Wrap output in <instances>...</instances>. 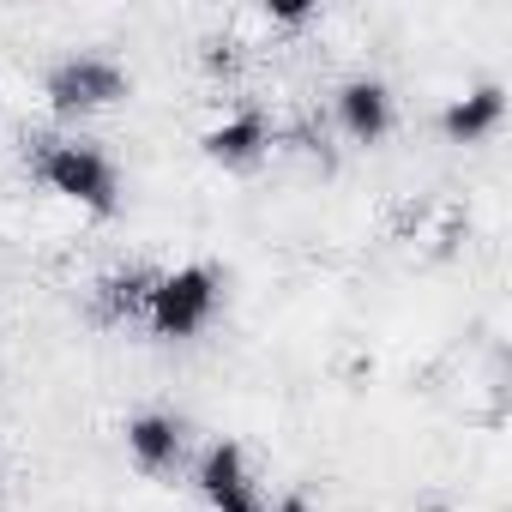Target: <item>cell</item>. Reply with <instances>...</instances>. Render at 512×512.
Wrapping results in <instances>:
<instances>
[{
  "mask_svg": "<svg viewBox=\"0 0 512 512\" xmlns=\"http://www.w3.org/2000/svg\"><path fill=\"white\" fill-rule=\"evenodd\" d=\"M31 169L61 205H73L85 217H115L127 205V175H121L115 151L103 139L79 133V127L73 133H43L31 145Z\"/></svg>",
  "mask_w": 512,
  "mask_h": 512,
  "instance_id": "1",
  "label": "cell"
},
{
  "mask_svg": "<svg viewBox=\"0 0 512 512\" xmlns=\"http://www.w3.org/2000/svg\"><path fill=\"white\" fill-rule=\"evenodd\" d=\"M133 97V73L109 49H67L43 67V103L55 121L79 127L91 115H109Z\"/></svg>",
  "mask_w": 512,
  "mask_h": 512,
  "instance_id": "2",
  "label": "cell"
},
{
  "mask_svg": "<svg viewBox=\"0 0 512 512\" xmlns=\"http://www.w3.org/2000/svg\"><path fill=\"white\" fill-rule=\"evenodd\" d=\"M217 314H223V272L211 260H181V266L157 272V284L145 296V326L163 344H193L199 332H211Z\"/></svg>",
  "mask_w": 512,
  "mask_h": 512,
  "instance_id": "3",
  "label": "cell"
},
{
  "mask_svg": "<svg viewBox=\"0 0 512 512\" xmlns=\"http://www.w3.org/2000/svg\"><path fill=\"white\" fill-rule=\"evenodd\" d=\"M187 482H193V494H199L205 512H266L260 470H253L247 446L229 440V434H217V440H205V446L193 452Z\"/></svg>",
  "mask_w": 512,
  "mask_h": 512,
  "instance_id": "4",
  "label": "cell"
},
{
  "mask_svg": "<svg viewBox=\"0 0 512 512\" xmlns=\"http://www.w3.org/2000/svg\"><path fill=\"white\" fill-rule=\"evenodd\" d=\"M121 452H127V464L139 476H187L199 440H193V428H187L181 410L151 404V410H133L121 422Z\"/></svg>",
  "mask_w": 512,
  "mask_h": 512,
  "instance_id": "5",
  "label": "cell"
},
{
  "mask_svg": "<svg viewBox=\"0 0 512 512\" xmlns=\"http://www.w3.org/2000/svg\"><path fill=\"white\" fill-rule=\"evenodd\" d=\"M199 151L205 163L229 169V175H247V169H260L272 151H278V121L260 109V103H229L205 133H199Z\"/></svg>",
  "mask_w": 512,
  "mask_h": 512,
  "instance_id": "6",
  "label": "cell"
},
{
  "mask_svg": "<svg viewBox=\"0 0 512 512\" xmlns=\"http://www.w3.org/2000/svg\"><path fill=\"white\" fill-rule=\"evenodd\" d=\"M332 127H338L350 145H380V139H392V127H398V91H392L380 73H368V67L344 73V79L332 85Z\"/></svg>",
  "mask_w": 512,
  "mask_h": 512,
  "instance_id": "7",
  "label": "cell"
},
{
  "mask_svg": "<svg viewBox=\"0 0 512 512\" xmlns=\"http://www.w3.org/2000/svg\"><path fill=\"white\" fill-rule=\"evenodd\" d=\"M500 121H506V85L500 79H476L458 97H446V109H440L434 127H440L446 145H482V139L500 133Z\"/></svg>",
  "mask_w": 512,
  "mask_h": 512,
  "instance_id": "8",
  "label": "cell"
},
{
  "mask_svg": "<svg viewBox=\"0 0 512 512\" xmlns=\"http://www.w3.org/2000/svg\"><path fill=\"white\" fill-rule=\"evenodd\" d=\"M151 284H157V266H115V272H103V278L91 284L97 320H103V326H133V320H145Z\"/></svg>",
  "mask_w": 512,
  "mask_h": 512,
  "instance_id": "9",
  "label": "cell"
},
{
  "mask_svg": "<svg viewBox=\"0 0 512 512\" xmlns=\"http://www.w3.org/2000/svg\"><path fill=\"white\" fill-rule=\"evenodd\" d=\"M266 25L302 31V25H320V7H314V0H272V7H266Z\"/></svg>",
  "mask_w": 512,
  "mask_h": 512,
  "instance_id": "10",
  "label": "cell"
},
{
  "mask_svg": "<svg viewBox=\"0 0 512 512\" xmlns=\"http://www.w3.org/2000/svg\"><path fill=\"white\" fill-rule=\"evenodd\" d=\"M205 67H211V73H235V67H241V43H235V37H211V43H205Z\"/></svg>",
  "mask_w": 512,
  "mask_h": 512,
  "instance_id": "11",
  "label": "cell"
},
{
  "mask_svg": "<svg viewBox=\"0 0 512 512\" xmlns=\"http://www.w3.org/2000/svg\"><path fill=\"white\" fill-rule=\"evenodd\" d=\"M266 512H320V506H314V500H308L302 488H284L278 500H266Z\"/></svg>",
  "mask_w": 512,
  "mask_h": 512,
  "instance_id": "12",
  "label": "cell"
}]
</instances>
